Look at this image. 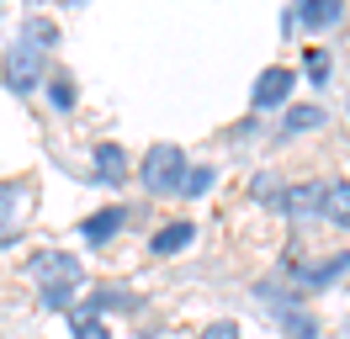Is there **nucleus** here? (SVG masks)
Here are the masks:
<instances>
[{"mask_svg": "<svg viewBox=\"0 0 350 339\" xmlns=\"http://www.w3.org/2000/svg\"><path fill=\"white\" fill-rule=\"evenodd\" d=\"M186 154L175 144H154L149 154H144V165H138V180H144V191H154V196H170V191H180V180H186Z\"/></svg>", "mask_w": 350, "mask_h": 339, "instance_id": "1", "label": "nucleus"}, {"mask_svg": "<svg viewBox=\"0 0 350 339\" xmlns=\"http://www.w3.org/2000/svg\"><path fill=\"white\" fill-rule=\"evenodd\" d=\"M27 271L38 275V286H43V292H75V286L85 281V265H80L75 254H64V249L32 254V260H27Z\"/></svg>", "mask_w": 350, "mask_h": 339, "instance_id": "2", "label": "nucleus"}, {"mask_svg": "<svg viewBox=\"0 0 350 339\" xmlns=\"http://www.w3.org/2000/svg\"><path fill=\"white\" fill-rule=\"evenodd\" d=\"M5 90H16V96H32L38 85H43V53L32 48V42H11L5 48Z\"/></svg>", "mask_w": 350, "mask_h": 339, "instance_id": "3", "label": "nucleus"}, {"mask_svg": "<svg viewBox=\"0 0 350 339\" xmlns=\"http://www.w3.org/2000/svg\"><path fill=\"white\" fill-rule=\"evenodd\" d=\"M319 217L334 228H350V180H324L319 186Z\"/></svg>", "mask_w": 350, "mask_h": 339, "instance_id": "4", "label": "nucleus"}, {"mask_svg": "<svg viewBox=\"0 0 350 339\" xmlns=\"http://www.w3.org/2000/svg\"><path fill=\"white\" fill-rule=\"evenodd\" d=\"M292 85H297V74H292L286 64H271L260 80H255V106H260V111H265V106H282Z\"/></svg>", "mask_w": 350, "mask_h": 339, "instance_id": "5", "label": "nucleus"}, {"mask_svg": "<svg viewBox=\"0 0 350 339\" xmlns=\"http://www.w3.org/2000/svg\"><path fill=\"white\" fill-rule=\"evenodd\" d=\"M22 202H27L22 180H5V186H0V244H16V233H22L16 212H22Z\"/></svg>", "mask_w": 350, "mask_h": 339, "instance_id": "6", "label": "nucleus"}, {"mask_svg": "<svg viewBox=\"0 0 350 339\" xmlns=\"http://www.w3.org/2000/svg\"><path fill=\"white\" fill-rule=\"evenodd\" d=\"M122 223H128V207H101V212H90L85 223H80V233H85L90 244H107L111 233H122Z\"/></svg>", "mask_w": 350, "mask_h": 339, "instance_id": "7", "label": "nucleus"}, {"mask_svg": "<svg viewBox=\"0 0 350 339\" xmlns=\"http://www.w3.org/2000/svg\"><path fill=\"white\" fill-rule=\"evenodd\" d=\"M90 159H96V180H107V186H122V180H128V154L117 144H96Z\"/></svg>", "mask_w": 350, "mask_h": 339, "instance_id": "8", "label": "nucleus"}, {"mask_svg": "<svg viewBox=\"0 0 350 339\" xmlns=\"http://www.w3.org/2000/svg\"><path fill=\"white\" fill-rule=\"evenodd\" d=\"M286 21H303V27H334V21H345V5H340V0H303Z\"/></svg>", "mask_w": 350, "mask_h": 339, "instance_id": "9", "label": "nucleus"}, {"mask_svg": "<svg viewBox=\"0 0 350 339\" xmlns=\"http://www.w3.org/2000/svg\"><path fill=\"white\" fill-rule=\"evenodd\" d=\"M276 202H282L286 217H319V186H313V180H303V186H292V191H282Z\"/></svg>", "mask_w": 350, "mask_h": 339, "instance_id": "10", "label": "nucleus"}, {"mask_svg": "<svg viewBox=\"0 0 350 339\" xmlns=\"http://www.w3.org/2000/svg\"><path fill=\"white\" fill-rule=\"evenodd\" d=\"M276 313H282L286 339H319V318H313V313H303L297 302H286V308H276Z\"/></svg>", "mask_w": 350, "mask_h": 339, "instance_id": "11", "label": "nucleus"}, {"mask_svg": "<svg viewBox=\"0 0 350 339\" xmlns=\"http://www.w3.org/2000/svg\"><path fill=\"white\" fill-rule=\"evenodd\" d=\"M324 122H329L324 106H292V111L282 117V133H286V138H297V133H308V127H324Z\"/></svg>", "mask_w": 350, "mask_h": 339, "instance_id": "12", "label": "nucleus"}, {"mask_svg": "<svg viewBox=\"0 0 350 339\" xmlns=\"http://www.w3.org/2000/svg\"><path fill=\"white\" fill-rule=\"evenodd\" d=\"M191 239H197V228H191V223H170V228H159V233L149 239V249H154V254H175V249H186Z\"/></svg>", "mask_w": 350, "mask_h": 339, "instance_id": "13", "label": "nucleus"}, {"mask_svg": "<svg viewBox=\"0 0 350 339\" xmlns=\"http://www.w3.org/2000/svg\"><path fill=\"white\" fill-rule=\"evenodd\" d=\"M22 42H32V48L43 53L48 42H59V27H53L48 16H27V32H22Z\"/></svg>", "mask_w": 350, "mask_h": 339, "instance_id": "14", "label": "nucleus"}, {"mask_svg": "<svg viewBox=\"0 0 350 339\" xmlns=\"http://www.w3.org/2000/svg\"><path fill=\"white\" fill-rule=\"evenodd\" d=\"M69 329H75V339H107V329H101V318L90 313V308H80V313H69Z\"/></svg>", "mask_w": 350, "mask_h": 339, "instance_id": "15", "label": "nucleus"}, {"mask_svg": "<svg viewBox=\"0 0 350 339\" xmlns=\"http://www.w3.org/2000/svg\"><path fill=\"white\" fill-rule=\"evenodd\" d=\"M213 175H218V170H207V165L186 170V180H180V191H186V196H207V191H213Z\"/></svg>", "mask_w": 350, "mask_h": 339, "instance_id": "16", "label": "nucleus"}, {"mask_svg": "<svg viewBox=\"0 0 350 339\" xmlns=\"http://www.w3.org/2000/svg\"><path fill=\"white\" fill-rule=\"evenodd\" d=\"M48 90H53V106H59V111H69V106H75V85H69V80H53Z\"/></svg>", "mask_w": 350, "mask_h": 339, "instance_id": "17", "label": "nucleus"}, {"mask_svg": "<svg viewBox=\"0 0 350 339\" xmlns=\"http://www.w3.org/2000/svg\"><path fill=\"white\" fill-rule=\"evenodd\" d=\"M308 69H313V80L324 85V74H329V59L319 53V48H308Z\"/></svg>", "mask_w": 350, "mask_h": 339, "instance_id": "18", "label": "nucleus"}, {"mask_svg": "<svg viewBox=\"0 0 350 339\" xmlns=\"http://www.w3.org/2000/svg\"><path fill=\"white\" fill-rule=\"evenodd\" d=\"M38 302H43L48 313H64V308H69V292H43Z\"/></svg>", "mask_w": 350, "mask_h": 339, "instance_id": "19", "label": "nucleus"}, {"mask_svg": "<svg viewBox=\"0 0 350 339\" xmlns=\"http://www.w3.org/2000/svg\"><path fill=\"white\" fill-rule=\"evenodd\" d=\"M202 339H239V329H234V323H213Z\"/></svg>", "mask_w": 350, "mask_h": 339, "instance_id": "20", "label": "nucleus"}, {"mask_svg": "<svg viewBox=\"0 0 350 339\" xmlns=\"http://www.w3.org/2000/svg\"><path fill=\"white\" fill-rule=\"evenodd\" d=\"M345 260H350V254H345Z\"/></svg>", "mask_w": 350, "mask_h": 339, "instance_id": "21", "label": "nucleus"}]
</instances>
